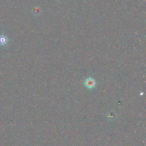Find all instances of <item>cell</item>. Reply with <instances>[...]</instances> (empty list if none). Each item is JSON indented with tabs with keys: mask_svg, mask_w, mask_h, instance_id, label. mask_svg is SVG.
<instances>
[{
	"mask_svg": "<svg viewBox=\"0 0 146 146\" xmlns=\"http://www.w3.org/2000/svg\"><path fill=\"white\" fill-rule=\"evenodd\" d=\"M85 85L89 89H93L95 86V82L93 79L89 78L86 80Z\"/></svg>",
	"mask_w": 146,
	"mask_h": 146,
	"instance_id": "cell-1",
	"label": "cell"
},
{
	"mask_svg": "<svg viewBox=\"0 0 146 146\" xmlns=\"http://www.w3.org/2000/svg\"><path fill=\"white\" fill-rule=\"evenodd\" d=\"M8 38L4 34H2L0 35V45L1 46H5L7 45L8 42Z\"/></svg>",
	"mask_w": 146,
	"mask_h": 146,
	"instance_id": "cell-2",
	"label": "cell"
}]
</instances>
